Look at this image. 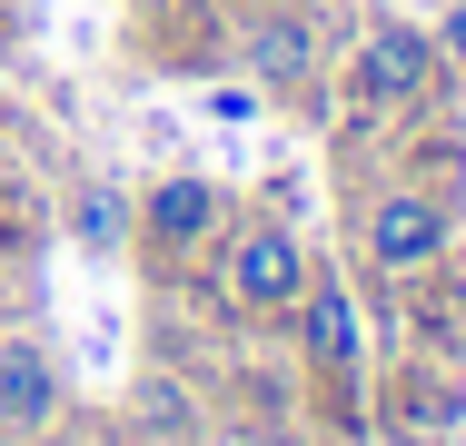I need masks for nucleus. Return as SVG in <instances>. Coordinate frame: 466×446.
I'll return each mask as SVG.
<instances>
[{
  "instance_id": "9d476101",
  "label": "nucleus",
  "mask_w": 466,
  "mask_h": 446,
  "mask_svg": "<svg viewBox=\"0 0 466 446\" xmlns=\"http://www.w3.org/2000/svg\"><path fill=\"white\" fill-rule=\"evenodd\" d=\"M308 446H368V437H358V427H328V437H308Z\"/></svg>"
},
{
  "instance_id": "f257e3e1",
  "label": "nucleus",
  "mask_w": 466,
  "mask_h": 446,
  "mask_svg": "<svg viewBox=\"0 0 466 446\" xmlns=\"http://www.w3.org/2000/svg\"><path fill=\"white\" fill-rule=\"evenodd\" d=\"M218 298H228L238 318H298V298H308V248H298V228H279V218L238 228L228 258H218Z\"/></svg>"
},
{
  "instance_id": "423d86ee",
  "label": "nucleus",
  "mask_w": 466,
  "mask_h": 446,
  "mask_svg": "<svg viewBox=\"0 0 466 446\" xmlns=\"http://www.w3.org/2000/svg\"><path fill=\"white\" fill-rule=\"evenodd\" d=\"M139 238H159V248L218 238V188H208V178H159V188L139 198Z\"/></svg>"
},
{
  "instance_id": "20e7f679",
  "label": "nucleus",
  "mask_w": 466,
  "mask_h": 446,
  "mask_svg": "<svg viewBox=\"0 0 466 446\" xmlns=\"http://www.w3.org/2000/svg\"><path fill=\"white\" fill-rule=\"evenodd\" d=\"M60 357L40 338H0V437H50L60 427Z\"/></svg>"
},
{
  "instance_id": "6e6552de",
  "label": "nucleus",
  "mask_w": 466,
  "mask_h": 446,
  "mask_svg": "<svg viewBox=\"0 0 466 446\" xmlns=\"http://www.w3.org/2000/svg\"><path fill=\"white\" fill-rule=\"evenodd\" d=\"M129 228H139V208H129L109 178L70 198V238H80V248H129Z\"/></svg>"
},
{
  "instance_id": "1a4fd4ad",
  "label": "nucleus",
  "mask_w": 466,
  "mask_h": 446,
  "mask_svg": "<svg viewBox=\"0 0 466 446\" xmlns=\"http://www.w3.org/2000/svg\"><path fill=\"white\" fill-rule=\"evenodd\" d=\"M437 50H447V60L466 70V10H447V30H437Z\"/></svg>"
},
{
  "instance_id": "39448f33",
  "label": "nucleus",
  "mask_w": 466,
  "mask_h": 446,
  "mask_svg": "<svg viewBox=\"0 0 466 446\" xmlns=\"http://www.w3.org/2000/svg\"><path fill=\"white\" fill-rule=\"evenodd\" d=\"M298 338H308V367H318V377H348V367H358V298H348L338 278H308Z\"/></svg>"
},
{
  "instance_id": "f03ea898",
  "label": "nucleus",
  "mask_w": 466,
  "mask_h": 446,
  "mask_svg": "<svg viewBox=\"0 0 466 446\" xmlns=\"http://www.w3.org/2000/svg\"><path fill=\"white\" fill-rule=\"evenodd\" d=\"M437 258H447V208L427 188H387L368 208V268L377 278H427Z\"/></svg>"
},
{
  "instance_id": "7ed1b4c3",
  "label": "nucleus",
  "mask_w": 466,
  "mask_h": 446,
  "mask_svg": "<svg viewBox=\"0 0 466 446\" xmlns=\"http://www.w3.org/2000/svg\"><path fill=\"white\" fill-rule=\"evenodd\" d=\"M427 80H437V40L417 20H377L368 40H358V99L407 109V99H427Z\"/></svg>"
},
{
  "instance_id": "0eeeda50",
  "label": "nucleus",
  "mask_w": 466,
  "mask_h": 446,
  "mask_svg": "<svg viewBox=\"0 0 466 446\" xmlns=\"http://www.w3.org/2000/svg\"><path fill=\"white\" fill-rule=\"evenodd\" d=\"M248 70H258V89H308V70H318V30H308L298 10H268V20L248 30Z\"/></svg>"
}]
</instances>
